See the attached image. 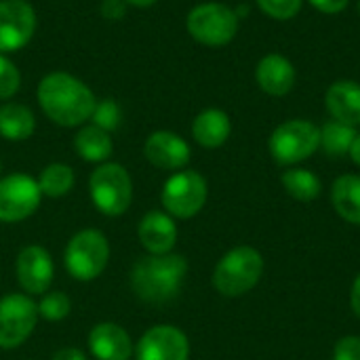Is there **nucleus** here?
Wrapping results in <instances>:
<instances>
[{
  "instance_id": "obj_1",
  "label": "nucleus",
  "mask_w": 360,
  "mask_h": 360,
  "mask_svg": "<svg viewBox=\"0 0 360 360\" xmlns=\"http://www.w3.org/2000/svg\"><path fill=\"white\" fill-rule=\"evenodd\" d=\"M38 103L49 120L59 127H80L95 110L93 91L68 72H51L38 84Z\"/></svg>"
},
{
  "instance_id": "obj_2",
  "label": "nucleus",
  "mask_w": 360,
  "mask_h": 360,
  "mask_svg": "<svg viewBox=\"0 0 360 360\" xmlns=\"http://www.w3.org/2000/svg\"><path fill=\"white\" fill-rule=\"evenodd\" d=\"M188 274L184 255H143L131 268V289L146 304H167L175 300Z\"/></svg>"
},
{
  "instance_id": "obj_3",
  "label": "nucleus",
  "mask_w": 360,
  "mask_h": 360,
  "mask_svg": "<svg viewBox=\"0 0 360 360\" xmlns=\"http://www.w3.org/2000/svg\"><path fill=\"white\" fill-rule=\"evenodd\" d=\"M262 274V253L253 247H234L217 262L213 272V287L224 297H240L259 283Z\"/></svg>"
},
{
  "instance_id": "obj_4",
  "label": "nucleus",
  "mask_w": 360,
  "mask_h": 360,
  "mask_svg": "<svg viewBox=\"0 0 360 360\" xmlns=\"http://www.w3.org/2000/svg\"><path fill=\"white\" fill-rule=\"evenodd\" d=\"M89 192L95 209L108 217H120L131 209L133 181L118 162H101L89 179Z\"/></svg>"
},
{
  "instance_id": "obj_5",
  "label": "nucleus",
  "mask_w": 360,
  "mask_h": 360,
  "mask_svg": "<svg viewBox=\"0 0 360 360\" xmlns=\"http://www.w3.org/2000/svg\"><path fill=\"white\" fill-rule=\"evenodd\" d=\"M110 262V243L103 232L86 228L74 234L63 251V266L74 281L99 278Z\"/></svg>"
},
{
  "instance_id": "obj_6",
  "label": "nucleus",
  "mask_w": 360,
  "mask_h": 360,
  "mask_svg": "<svg viewBox=\"0 0 360 360\" xmlns=\"http://www.w3.org/2000/svg\"><path fill=\"white\" fill-rule=\"evenodd\" d=\"M186 27L190 36L207 46H224L238 32V15L221 2H205L188 13Z\"/></svg>"
},
{
  "instance_id": "obj_7",
  "label": "nucleus",
  "mask_w": 360,
  "mask_h": 360,
  "mask_svg": "<svg viewBox=\"0 0 360 360\" xmlns=\"http://www.w3.org/2000/svg\"><path fill=\"white\" fill-rule=\"evenodd\" d=\"M268 146L278 165H297L321 148V129L310 120H287L272 131Z\"/></svg>"
},
{
  "instance_id": "obj_8",
  "label": "nucleus",
  "mask_w": 360,
  "mask_h": 360,
  "mask_svg": "<svg viewBox=\"0 0 360 360\" xmlns=\"http://www.w3.org/2000/svg\"><path fill=\"white\" fill-rule=\"evenodd\" d=\"M207 179L198 171L181 169L171 175L160 192V202L165 213L177 219H190L198 215L207 202Z\"/></svg>"
},
{
  "instance_id": "obj_9",
  "label": "nucleus",
  "mask_w": 360,
  "mask_h": 360,
  "mask_svg": "<svg viewBox=\"0 0 360 360\" xmlns=\"http://www.w3.org/2000/svg\"><path fill=\"white\" fill-rule=\"evenodd\" d=\"M38 323V306L25 293H8L0 300V348L15 350L30 340Z\"/></svg>"
},
{
  "instance_id": "obj_10",
  "label": "nucleus",
  "mask_w": 360,
  "mask_h": 360,
  "mask_svg": "<svg viewBox=\"0 0 360 360\" xmlns=\"http://www.w3.org/2000/svg\"><path fill=\"white\" fill-rule=\"evenodd\" d=\"M42 192L38 179L27 173H11L0 179V221L17 224L34 215L40 207Z\"/></svg>"
},
{
  "instance_id": "obj_11",
  "label": "nucleus",
  "mask_w": 360,
  "mask_h": 360,
  "mask_svg": "<svg viewBox=\"0 0 360 360\" xmlns=\"http://www.w3.org/2000/svg\"><path fill=\"white\" fill-rule=\"evenodd\" d=\"M36 32V11L27 0H0V53L23 49Z\"/></svg>"
},
{
  "instance_id": "obj_12",
  "label": "nucleus",
  "mask_w": 360,
  "mask_h": 360,
  "mask_svg": "<svg viewBox=\"0 0 360 360\" xmlns=\"http://www.w3.org/2000/svg\"><path fill=\"white\" fill-rule=\"evenodd\" d=\"M15 276L25 295H44L55 278L51 253L40 245L23 247L15 259Z\"/></svg>"
},
{
  "instance_id": "obj_13",
  "label": "nucleus",
  "mask_w": 360,
  "mask_h": 360,
  "mask_svg": "<svg viewBox=\"0 0 360 360\" xmlns=\"http://www.w3.org/2000/svg\"><path fill=\"white\" fill-rule=\"evenodd\" d=\"M137 360H188L190 342L188 335L173 325L150 327L135 346Z\"/></svg>"
},
{
  "instance_id": "obj_14",
  "label": "nucleus",
  "mask_w": 360,
  "mask_h": 360,
  "mask_svg": "<svg viewBox=\"0 0 360 360\" xmlns=\"http://www.w3.org/2000/svg\"><path fill=\"white\" fill-rule=\"evenodd\" d=\"M143 154L150 165L162 171H181L190 162V146L173 131H156L146 139Z\"/></svg>"
},
{
  "instance_id": "obj_15",
  "label": "nucleus",
  "mask_w": 360,
  "mask_h": 360,
  "mask_svg": "<svg viewBox=\"0 0 360 360\" xmlns=\"http://www.w3.org/2000/svg\"><path fill=\"white\" fill-rule=\"evenodd\" d=\"M137 238L150 255H167L177 243L175 219L165 211H150L137 226Z\"/></svg>"
},
{
  "instance_id": "obj_16",
  "label": "nucleus",
  "mask_w": 360,
  "mask_h": 360,
  "mask_svg": "<svg viewBox=\"0 0 360 360\" xmlns=\"http://www.w3.org/2000/svg\"><path fill=\"white\" fill-rule=\"evenodd\" d=\"M89 350L97 360H131L135 346L120 325L99 323L89 333Z\"/></svg>"
},
{
  "instance_id": "obj_17",
  "label": "nucleus",
  "mask_w": 360,
  "mask_h": 360,
  "mask_svg": "<svg viewBox=\"0 0 360 360\" xmlns=\"http://www.w3.org/2000/svg\"><path fill=\"white\" fill-rule=\"evenodd\" d=\"M255 80L264 93H268L272 97H283V95L291 93V89L295 84V68L285 55L272 53V55H266L257 63Z\"/></svg>"
},
{
  "instance_id": "obj_18",
  "label": "nucleus",
  "mask_w": 360,
  "mask_h": 360,
  "mask_svg": "<svg viewBox=\"0 0 360 360\" xmlns=\"http://www.w3.org/2000/svg\"><path fill=\"white\" fill-rule=\"evenodd\" d=\"M325 105L333 120L348 127L360 124V84L354 80H338L325 95Z\"/></svg>"
},
{
  "instance_id": "obj_19",
  "label": "nucleus",
  "mask_w": 360,
  "mask_h": 360,
  "mask_svg": "<svg viewBox=\"0 0 360 360\" xmlns=\"http://www.w3.org/2000/svg\"><path fill=\"white\" fill-rule=\"evenodd\" d=\"M230 131H232L230 116L217 108L202 110L192 122V135H194L196 143L207 148V150L221 148L228 141Z\"/></svg>"
},
{
  "instance_id": "obj_20",
  "label": "nucleus",
  "mask_w": 360,
  "mask_h": 360,
  "mask_svg": "<svg viewBox=\"0 0 360 360\" xmlns=\"http://www.w3.org/2000/svg\"><path fill=\"white\" fill-rule=\"evenodd\" d=\"M74 148L76 154L86 160V162H108V158L114 152V141L112 135L95 124H84L78 129L76 137H74Z\"/></svg>"
},
{
  "instance_id": "obj_21",
  "label": "nucleus",
  "mask_w": 360,
  "mask_h": 360,
  "mask_svg": "<svg viewBox=\"0 0 360 360\" xmlns=\"http://www.w3.org/2000/svg\"><path fill=\"white\" fill-rule=\"evenodd\" d=\"M331 202L342 219L348 224L360 226V177L359 175H342L335 179L331 188Z\"/></svg>"
},
{
  "instance_id": "obj_22",
  "label": "nucleus",
  "mask_w": 360,
  "mask_h": 360,
  "mask_svg": "<svg viewBox=\"0 0 360 360\" xmlns=\"http://www.w3.org/2000/svg\"><path fill=\"white\" fill-rule=\"evenodd\" d=\"M36 131L34 112L21 103L0 105V137L8 141H25Z\"/></svg>"
},
{
  "instance_id": "obj_23",
  "label": "nucleus",
  "mask_w": 360,
  "mask_h": 360,
  "mask_svg": "<svg viewBox=\"0 0 360 360\" xmlns=\"http://www.w3.org/2000/svg\"><path fill=\"white\" fill-rule=\"evenodd\" d=\"M283 186L287 194L300 202H312L321 196L323 184L316 173L308 169H289L283 175Z\"/></svg>"
},
{
  "instance_id": "obj_24",
  "label": "nucleus",
  "mask_w": 360,
  "mask_h": 360,
  "mask_svg": "<svg viewBox=\"0 0 360 360\" xmlns=\"http://www.w3.org/2000/svg\"><path fill=\"white\" fill-rule=\"evenodd\" d=\"M356 135L359 133L354 127H348L338 120H329L321 129V148L331 158L346 156V154H350V148H352Z\"/></svg>"
},
{
  "instance_id": "obj_25",
  "label": "nucleus",
  "mask_w": 360,
  "mask_h": 360,
  "mask_svg": "<svg viewBox=\"0 0 360 360\" xmlns=\"http://www.w3.org/2000/svg\"><path fill=\"white\" fill-rule=\"evenodd\" d=\"M74 181H76L74 169L63 162L46 165L38 177L40 192H42V196H49V198H61V196L70 194L74 188Z\"/></svg>"
},
{
  "instance_id": "obj_26",
  "label": "nucleus",
  "mask_w": 360,
  "mask_h": 360,
  "mask_svg": "<svg viewBox=\"0 0 360 360\" xmlns=\"http://www.w3.org/2000/svg\"><path fill=\"white\" fill-rule=\"evenodd\" d=\"M36 306H38V316L51 323H59L68 319L72 312V302L63 291H51V293L46 291Z\"/></svg>"
},
{
  "instance_id": "obj_27",
  "label": "nucleus",
  "mask_w": 360,
  "mask_h": 360,
  "mask_svg": "<svg viewBox=\"0 0 360 360\" xmlns=\"http://www.w3.org/2000/svg\"><path fill=\"white\" fill-rule=\"evenodd\" d=\"M120 105L114 101V99H101L95 103V110H93V116H91V124L108 131V133H114L118 127H120Z\"/></svg>"
},
{
  "instance_id": "obj_28",
  "label": "nucleus",
  "mask_w": 360,
  "mask_h": 360,
  "mask_svg": "<svg viewBox=\"0 0 360 360\" xmlns=\"http://www.w3.org/2000/svg\"><path fill=\"white\" fill-rule=\"evenodd\" d=\"M21 86V74L17 65L0 53V99H11Z\"/></svg>"
},
{
  "instance_id": "obj_29",
  "label": "nucleus",
  "mask_w": 360,
  "mask_h": 360,
  "mask_svg": "<svg viewBox=\"0 0 360 360\" xmlns=\"http://www.w3.org/2000/svg\"><path fill=\"white\" fill-rule=\"evenodd\" d=\"M302 2H304V0H257L259 8H262L268 17L278 19V21L293 19V17L300 13Z\"/></svg>"
},
{
  "instance_id": "obj_30",
  "label": "nucleus",
  "mask_w": 360,
  "mask_h": 360,
  "mask_svg": "<svg viewBox=\"0 0 360 360\" xmlns=\"http://www.w3.org/2000/svg\"><path fill=\"white\" fill-rule=\"evenodd\" d=\"M333 360H360V338L346 335L333 348Z\"/></svg>"
},
{
  "instance_id": "obj_31",
  "label": "nucleus",
  "mask_w": 360,
  "mask_h": 360,
  "mask_svg": "<svg viewBox=\"0 0 360 360\" xmlns=\"http://www.w3.org/2000/svg\"><path fill=\"white\" fill-rule=\"evenodd\" d=\"M101 15L105 19H122L127 15V2L124 0H103Z\"/></svg>"
},
{
  "instance_id": "obj_32",
  "label": "nucleus",
  "mask_w": 360,
  "mask_h": 360,
  "mask_svg": "<svg viewBox=\"0 0 360 360\" xmlns=\"http://www.w3.org/2000/svg\"><path fill=\"white\" fill-rule=\"evenodd\" d=\"M314 8H319L321 13H327V15H338L342 13L350 0H308Z\"/></svg>"
},
{
  "instance_id": "obj_33",
  "label": "nucleus",
  "mask_w": 360,
  "mask_h": 360,
  "mask_svg": "<svg viewBox=\"0 0 360 360\" xmlns=\"http://www.w3.org/2000/svg\"><path fill=\"white\" fill-rule=\"evenodd\" d=\"M51 360H86V354L78 348H61L53 354Z\"/></svg>"
},
{
  "instance_id": "obj_34",
  "label": "nucleus",
  "mask_w": 360,
  "mask_h": 360,
  "mask_svg": "<svg viewBox=\"0 0 360 360\" xmlns=\"http://www.w3.org/2000/svg\"><path fill=\"white\" fill-rule=\"evenodd\" d=\"M350 304H352V310L354 314L360 319V274L356 276L354 285H352V293H350Z\"/></svg>"
},
{
  "instance_id": "obj_35",
  "label": "nucleus",
  "mask_w": 360,
  "mask_h": 360,
  "mask_svg": "<svg viewBox=\"0 0 360 360\" xmlns=\"http://www.w3.org/2000/svg\"><path fill=\"white\" fill-rule=\"evenodd\" d=\"M350 158L354 160V165H359L360 167V133L356 135V139H354V143H352V148H350Z\"/></svg>"
},
{
  "instance_id": "obj_36",
  "label": "nucleus",
  "mask_w": 360,
  "mask_h": 360,
  "mask_svg": "<svg viewBox=\"0 0 360 360\" xmlns=\"http://www.w3.org/2000/svg\"><path fill=\"white\" fill-rule=\"evenodd\" d=\"M127 4H131V6H139V8H146V6H152L154 2H158V0H124Z\"/></svg>"
},
{
  "instance_id": "obj_37",
  "label": "nucleus",
  "mask_w": 360,
  "mask_h": 360,
  "mask_svg": "<svg viewBox=\"0 0 360 360\" xmlns=\"http://www.w3.org/2000/svg\"><path fill=\"white\" fill-rule=\"evenodd\" d=\"M359 8H360V2H359Z\"/></svg>"
}]
</instances>
